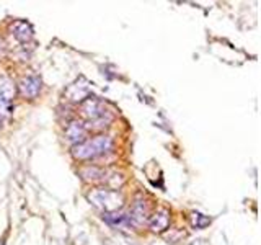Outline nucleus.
I'll list each match as a JSON object with an SVG mask.
<instances>
[{
	"instance_id": "obj_1",
	"label": "nucleus",
	"mask_w": 261,
	"mask_h": 245,
	"mask_svg": "<svg viewBox=\"0 0 261 245\" xmlns=\"http://www.w3.org/2000/svg\"><path fill=\"white\" fill-rule=\"evenodd\" d=\"M113 149V139L110 136H96L93 139H88L77 145H73V157L85 160V159H95L98 155H103Z\"/></svg>"
},
{
	"instance_id": "obj_2",
	"label": "nucleus",
	"mask_w": 261,
	"mask_h": 245,
	"mask_svg": "<svg viewBox=\"0 0 261 245\" xmlns=\"http://www.w3.org/2000/svg\"><path fill=\"white\" fill-rule=\"evenodd\" d=\"M88 201L93 204L95 208L101 209L105 212H114L122 208L124 198L122 194L114 190H103V188H96L88 193Z\"/></svg>"
},
{
	"instance_id": "obj_3",
	"label": "nucleus",
	"mask_w": 261,
	"mask_h": 245,
	"mask_svg": "<svg viewBox=\"0 0 261 245\" xmlns=\"http://www.w3.org/2000/svg\"><path fill=\"white\" fill-rule=\"evenodd\" d=\"M82 113H84V116H87L90 121H93L96 125H101V126H103V122L111 121V114L106 110L105 103L96 100V98L88 96L84 102V105H82Z\"/></svg>"
},
{
	"instance_id": "obj_4",
	"label": "nucleus",
	"mask_w": 261,
	"mask_h": 245,
	"mask_svg": "<svg viewBox=\"0 0 261 245\" xmlns=\"http://www.w3.org/2000/svg\"><path fill=\"white\" fill-rule=\"evenodd\" d=\"M88 95H90V82L85 77L77 79L65 90V96L70 102H84L85 98H88Z\"/></svg>"
},
{
	"instance_id": "obj_5",
	"label": "nucleus",
	"mask_w": 261,
	"mask_h": 245,
	"mask_svg": "<svg viewBox=\"0 0 261 245\" xmlns=\"http://www.w3.org/2000/svg\"><path fill=\"white\" fill-rule=\"evenodd\" d=\"M41 90V79L38 76H28L20 82V92L23 96L35 98Z\"/></svg>"
},
{
	"instance_id": "obj_6",
	"label": "nucleus",
	"mask_w": 261,
	"mask_h": 245,
	"mask_svg": "<svg viewBox=\"0 0 261 245\" xmlns=\"http://www.w3.org/2000/svg\"><path fill=\"white\" fill-rule=\"evenodd\" d=\"M65 136L70 142H84V139L87 136V126L80 121H72L70 125L65 129Z\"/></svg>"
},
{
	"instance_id": "obj_7",
	"label": "nucleus",
	"mask_w": 261,
	"mask_h": 245,
	"mask_svg": "<svg viewBox=\"0 0 261 245\" xmlns=\"http://www.w3.org/2000/svg\"><path fill=\"white\" fill-rule=\"evenodd\" d=\"M168 223H170V212L162 208L150 217L149 226H150V229L153 232H162V231H165V229L168 227Z\"/></svg>"
},
{
	"instance_id": "obj_8",
	"label": "nucleus",
	"mask_w": 261,
	"mask_h": 245,
	"mask_svg": "<svg viewBox=\"0 0 261 245\" xmlns=\"http://www.w3.org/2000/svg\"><path fill=\"white\" fill-rule=\"evenodd\" d=\"M12 33L13 36L20 41V43H27V41L31 39L33 36V28L28 21H23V20H18L12 24Z\"/></svg>"
},
{
	"instance_id": "obj_9",
	"label": "nucleus",
	"mask_w": 261,
	"mask_h": 245,
	"mask_svg": "<svg viewBox=\"0 0 261 245\" xmlns=\"http://www.w3.org/2000/svg\"><path fill=\"white\" fill-rule=\"evenodd\" d=\"M103 219H105L108 224L116 226V227H130V226H133V224H130V220H129V216L124 214V212H119V211L105 212Z\"/></svg>"
},
{
	"instance_id": "obj_10",
	"label": "nucleus",
	"mask_w": 261,
	"mask_h": 245,
	"mask_svg": "<svg viewBox=\"0 0 261 245\" xmlns=\"http://www.w3.org/2000/svg\"><path fill=\"white\" fill-rule=\"evenodd\" d=\"M191 223H193V227L202 229V227H206L211 223V219L209 217H204L202 214H198V212H194V214L191 216Z\"/></svg>"
},
{
	"instance_id": "obj_11",
	"label": "nucleus",
	"mask_w": 261,
	"mask_h": 245,
	"mask_svg": "<svg viewBox=\"0 0 261 245\" xmlns=\"http://www.w3.org/2000/svg\"><path fill=\"white\" fill-rule=\"evenodd\" d=\"M82 175H84L87 180H98V178H101L105 175V172L100 170V168H85V170H82Z\"/></svg>"
}]
</instances>
